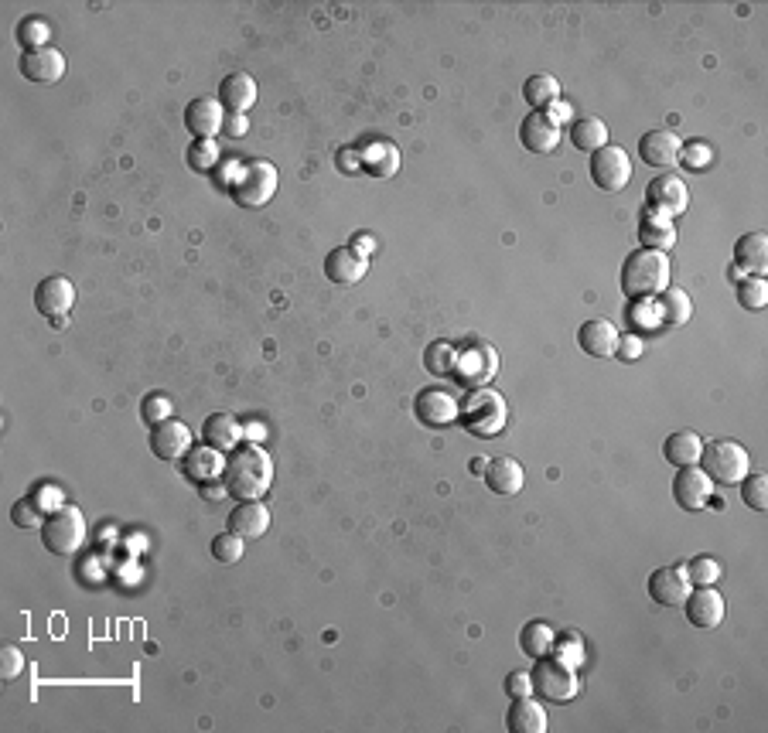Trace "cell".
Here are the masks:
<instances>
[{"label":"cell","mask_w":768,"mask_h":733,"mask_svg":"<svg viewBox=\"0 0 768 733\" xmlns=\"http://www.w3.org/2000/svg\"><path fill=\"white\" fill-rule=\"evenodd\" d=\"M355 253H362V256H366L369 253V249H373V239H366V236H362V239H355Z\"/></svg>","instance_id":"55"},{"label":"cell","mask_w":768,"mask_h":733,"mask_svg":"<svg viewBox=\"0 0 768 733\" xmlns=\"http://www.w3.org/2000/svg\"><path fill=\"white\" fill-rule=\"evenodd\" d=\"M591 181L601 191H622L632 181V157L625 147L605 144L591 154Z\"/></svg>","instance_id":"9"},{"label":"cell","mask_w":768,"mask_h":733,"mask_svg":"<svg viewBox=\"0 0 768 733\" xmlns=\"http://www.w3.org/2000/svg\"><path fill=\"white\" fill-rule=\"evenodd\" d=\"M229 498L236 502H260L274 485V457L263 451L260 444L246 440L226 454V471H222Z\"/></svg>","instance_id":"1"},{"label":"cell","mask_w":768,"mask_h":733,"mask_svg":"<svg viewBox=\"0 0 768 733\" xmlns=\"http://www.w3.org/2000/svg\"><path fill=\"white\" fill-rule=\"evenodd\" d=\"M687 621L693 628H717L724 621V597L717 587H693L690 597L683 601Z\"/></svg>","instance_id":"19"},{"label":"cell","mask_w":768,"mask_h":733,"mask_svg":"<svg viewBox=\"0 0 768 733\" xmlns=\"http://www.w3.org/2000/svg\"><path fill=\"white\" fill-rule=\"evenodd\" d=\"M738 485H741V498H745V505L755 508V512H765L768 508V478L765 474H745Z\"/></svg>","instance_id":"39"},{"label":"cell","mask_w":768,"mask_h":733,"mask_svg":"<svg viewBox=\"0 0 768 733\" xmlns=\"http://www.w3.org/2000/svg\"><path fill=\"white\" fill-rule=\"evenodd\" d=\"M140 416H144V423H151V427H158V423L171 420V396H168V393H151V396H144Z\"/></svg>","instance_id":"45"},{"label":"cell","mask_w":768,"mask_h":733,"mask_svg":"<svg viewBox=\"0 0 768 733\" xmlns=\"http://www.w3.org/2000/svg\"><path fill=\"white\" fill-rule=\"evenodd\" d=\"M485 464H489V461H475L472 471H475V474H485Z\"/></svg>","instance_id":"56"},{"label":"cell","mask_w":768,"mask_h":733,"mask_svg":"<svg viewBox=\"0 0 768 733\" xmlns=\"http://www.w3.org/2000/svg\"><path fill=\"white\" fill-rule=\"evenodd\" d=\"M495 372H499V355H495L492 345H485V341H468L465 348H458L454 376H458L461 386H468V389L489 386Z\"/></svg>","instance_id":"8"},{"label":"cell","mask_w":768,"mask_h":733,"mask_svg":"<svg viewBox=\"0 0 768 733\" xmlns=\"http://www.w3.org/2000/svg\"><path fill=\"white\" fill-rule=\"evenodd\" d=\"M581 635L577 631H567V635H557V641H553V652L550 655H557L560 662H567V665H581L584 662V645H581Z\"/></svg>","instance_id":"41"},{"label":"cell","mask_w":768,"mask_h":733,"mask_svg":"<svg viewBox=\"0 0 768 733\" xmlns=\"http://www.w3.org/2000/svg\"><path fill=\"white\" fill-rule=\"evenodd\" d=\"M236 205L243 208H263L277 195V168L270 161H250L229 185Z\"/></svg>","instance_id":"6"},{"label":"cell","mask_w":768,"mask_h":733,"mask_svg":"<svg viewBox=\"0 0 768 733\" xmlns=\"http://www.w3.org/2000/svg\"><path fill=\"white\" fill-rule=\"evenodd\" d=\"M710 154H714V151H710L707 144H687V151L680 154V161H687L690 168H697V171H700V168H707Z\"/></svg>","instance_id":"50"},{"label":"cell","mask_w":768,"mask_h":733,"mask_svg":"<svg viewBox=\"0 0 768 733\" xmlns=\"http://www.w3.org/2000/svg\"><path fill=\"white\" fill-rule=\"evenodd\" d=\"M553 641H557V631L543 621H530L519 631V648L530 658H547L553 652Z\"/></svg>","instance_id":"35"},{"label":"cell","mask_w":768,"mask_h":733,"mask_svg":"<svg viewBox=\"0 0 768 733\" xmlns=\"http://www.w3.org/2000/svg\"><path fill=\"white\" fill-rule=\"evenodd\" d=\"M219 103L226 113H246L256 103V82L246 72H229L219 82Z\"/></svg>","instance_id":"25"},{"label":"cell","mask_w":768,"mask_h":733,"mask_svg":"<svg viewBox=\"0 0 768 733\" xmlns=\"http://www.w3.org/2000/svg\"><path fill=\"white\" fill-rule=\"evenodd\" d=\"M710 495H714V481H710L697 464L680 468V474L673 478V498H676V505L687 508V512H700V508H707Z\"/></svg>","instance_id":"15"},{"label":"cell","mask_w":768,"mask_h":733,"mask_svg":"<svg viewBox=\"0 0 768 733\" xmlns=\"http://www.w3.org/2000/svg\"><path fill=\"white\" fill-rule=\"evenodd\" d=\"M482 478L495 495H516V491H523L526 471H523V464H519L516 457H492V461L485 464Z\"/></svg>","instance_id":"24"},{"label":"cell","mask_w":768,"mask_h":733,"mask_svg":"<svg viewBox=\"0 0 768 733\" xmlns=\"http://www.w3.org/2000/svg\"><path fill=\"white\" fill-rule=\"evenodd\" d=\"M222 495H229V491H226V481H222V478L205 481V485H202V498H209V502H216V498H222Z\"/></svg>","instance_id":"53"},{"label":"cell","mask_w":768,"mask_h":733,"mask_svg":"<svg viewBox=\"0 0 768 733\" xmlns=\"http://www.w3.org/2000/svg\"><path fill=\"white\" fill-rule=\"evenodd\" d=\"M642 352H646V345H642V338H639V335H625V338H618V348H615V355H618V358H625V362H632V358H642Z\"/></svg>","instance_id":"49"},{"label":"cell","mask_w":768,"mask_h":733,"mask_svg":"<svg viewBox=\"0 0 768 733\" xmlns=\"http://www.w3.org/2000/svg\"><path fill=\"white\" fill-rule=\"evenodd\" d=\"M219 164V147L212 140H192L188 147V168L195 171H212Z\"/></svg>","instance_id":"42"},{"label":"cell","mask_w":768,"mask_h":733,"mask_svg":"<svg viewBox=\"0 0 768 733\" xmlns=\"http://www.w3.org/2000/svg\"><path fill=\"white\" fill-rule=\"evenodd\" d=\"M18 41L24 45V52H35V48H45L48 41V24L38 18H24L18 24Z\"/></svg>","instance_id":"44"},{"label":"cell","mask_w":768,"mask_h":733,"mask_svg":"<svg viewBox=\"0 0 768 733\" xmlns=\"http://www.w3.org/2000/svg\"><path fill=\"white\" fill-rule=\"evenodd\" d=\"M454 362H458V348L451 341H431L424 348V369L431 376H451L454 372Z\"/></svg>","instance_id":"37"},{"label":"cell","mask_w":768,"mask_h":733,"mask_svg":"<svg viewBox=\"0 0 768 733\" xmlns=\"http://www.w3.org/2000/svg\"><path fill=\"white\" fill-rule=\"evenodd\" d=\"M646 202H649V208H656V212L670 215V219H673V215H683V212H687V205H690L687 181H683L680 174H673V171L659 174V178L649 181Z\"/></svg>","instance_id":"10"},{"label":"cell","mask_w":768,"mask_h":733,"mask_svg":"<svg viewBox=\"0 0 768 733\" xmlns=\"http://www.w3.org/2000/svg\"><path fill=\"white\" fill-rule=\"evenodd\" d=\"M458 406H461L458 420L465 423V430L475 433V437H499V433L506 430L509 406H506V399L495 393V389L478 386L461 399Z\"/></svg>","instance_id":"3"},{"label":"cell","mask_w":768,"mask_h":733,"mask_svg":"<svg viewBox=\"0 0 768 733\" xmlns=\"http://www.w3.org/2000/svg\"><path fill=\"white\" fill-rule=\"evenodd\" d=\"M243 543L246 539H239L236 532H222V536L212 539V556H216L219 563H239L243 560Z\"/></svg>","instance_id":"43"},{"label":"cell","mask_w":768,"mask_h":733,"mask_svg":"<svg viewBox=\"0 0 768 733\" xmlns=\"http://www.w3.org/2000/svg\"><path fill=\"white\" fill-rule=\"evenodd\" d=\"M680 154H683V140L676 137L673 130H649L646 137L639 140V157L649 164V168H663L670 171L680 164Z\"/></svg>","instance_id":"16"},{"label":"cell","mask_w":768,"mask_h":733,"mask_svg":"<svg viewBox=\"0 0 768 733\" xmlns=\"http://www.w3.org/2000/svg\"><path fill=\"white\" fill-rule=\"evenodd\" d=\"M226 123V110L216 96H198L185 106V127L192 130L195 140H212Z\"/></svg>","instance_id":"17"},{"label":"cell","mask_w":768,"mask_h":733,"mask_svg":"<svg viewBox=\"0 0 768 733\" xmlns=\"http://www.w3.org/2000/svg\"><path fill=\"white\" fill-rule=\"evenodd\" d=\"M533 693L550 699V703H571L577 696V669L567 662H560L557 655L536 658V669L530 672Z\"/></svg>","instance_id":"7"},{"label":"cell","mask_w":768,"mask_h":733,"mask_svg":"<svg viewBox=\"0 0 768 733\" xmlns=\"http://www.w3.org/2000/svg\"><path fill=\"white\" fill-rule=\"evenodd\" d=\"M687 577L693 587H714L721 580V563L714 556H697V560L687 563Z\"/></svg>","instance_id":"40"},{"label":"cell","mask_w":768,"mask_h":733,"mask_svg":"<svg viewBox=\"0 0 768 733\" xmlns=\"http://www.w3.org/2000/svg\"><path fill=\"white\" fill-rule=\"evenodd\" d=\"M547 710H543L536 699H530V696H519V699H512V706H509V713H506V727H509V733H543L547 730Z\"/></svg>","instance_id":"28"},{"label":"cell","mask_w":768,"mask_h":733,"mask_svg":"<svg viewBox=\"0 0 768 733\" xmlns=\"http://www.w3.org/2000/svg\"><path fill=\"white\" fill-rule=\"evenodd\" d=\"M239 437H243V427L236 423V416L229 413H212L209 420L202 423V440L205 447L219 454H229L233 447H239Z\"/></svg>","instance_id":"26"},{"label":"cell","mask_w":768,"mask_h":733,"mask_svg":"<svg viewBox=\"0 0 768 733\" xmlns=\"http://www.w3.org/2000/svg\"><path fill=\"white\" fill-rule=\"evenodd\" d=\"M734 263L748 270L751 277H762L768 270V236L765 232H748L734 243Z\"/></svg>","instance_id":"29"},{"label":"cell","mask_w":768,"mask_h":733,"mask_svg":"<svg viewBox=\"0 0 768 733\" xmlns=\"http://www.w3.org/2000/svg\"><path fill=\"white\" fill-rule=\"evenodd\" d=\"M506 696L519 699V696H533V679L526 672H509L506 676Z\"/></svg>","instance_id":"48"},{"label":"cell","mask_w":768,"mask_h":733,"mask_svg":"<svg viewBox=\"0 0 768 733\" xmlns=\"http://www.w3.org/2000/svg\"><path fill=\"white\" fill-rule=\"evenodd\" d=\"M618 338L622 335H618V328L608 318H591L577 328V345L591 358H611L618 348Z\"/></svg>","instance_id":"21"},{"label":"cell","mask_w":768,"mask_h":733,"mask_svg":"<svg viewBox=\"0 0 768 733\" xmlns=\"http://www.w3.org/2000/svg\"><path fill=\"white\" fill-rule=\"evenodd\" d=\"M571 140L577 151H601L608 144V123L598 120V116H577L571 127Z\"/></svg>","instance_id":"33"},{"label":"cell","mask_w":768,"mask_h":733,"mask_svg":"<svg viewBox=\"0 0 768 733\" xmlns=\"http://www.w3.org/2000/svg\"><path fill=\"white\" fill-rule=\"evenodd\" d=\"M670 277H673L670 256L656 253V249H635L629 260L622 263V290L632 301L659 297L670 287Z\"/></svg>","instance_id":"2"},{"label":"cell","mask_w":768,"mask_h":733,"mask_svg":"<svg viewBox=\"0 0 768 733\" xmlns=\"http://www.w3.org/2000/svg\"><path fill=\"white\" fill-rule=\"evenodd\" d=\"M338 168L359 171L362 168V151H355V147H342V151H338Z\"/></svg>","instance_id":"52"},{"label":"cell","mask_w":768,"mask_h":733,"mask_svg":"<svg viewBox=\"0 0 768 733\" xmlns=\"http://www.w3.org/2000/svg\"><path fill=\"white\" fill-rule=\"evenodd\" d=\"M656 314H659V321H663V324H673V328H676V324H687V321L693 318V304H690L687 290L666 287L663 294H659Z\"/></svg>","instance_id":"34"},{"label":"cell","mask_w":768,"mask_h":733,"mask_svg":"<svg viewBox=\"0 0 768 733\" xmlns=\"http://www.w3.org/2000/svg\"><path fill=\"white\" fill-rule=\"evenodd\" d=\"M72 304H76V283L69 277H45L35 287V307L41 318L59 321L72 311Z\"/></svg>","instance_id":"12"},{"label":"cell","mask_w":768,"mask_h":733,"mask_svg":"<svg viewBox=\"0 0 768 733\" xmlns=\"http://www.w3.org/2000/svg\"><path fill=\"white\" fill-rule=\"evenodd\" d=\"M414 413H417V420L424 423V427L441 430V427H451V423L458 420L461 406H458V399L448 393V389L431 386V389H424V393L414 399Z\"/></svg>","instance_id":"11"},{"label":"cell","mask_w":768,"mask_h":733,"mask_svg":"<svg viewBox=\"0 0 768 733\" xmlns=\"http://www.w3.org/2000/svg\"><path fill=\"white\" fill-rule=\"evenodd\" d=\"M697 464L717 485H738L751 468V457L738 440H714V444H704Z\"/></svg>","instance_id":"5"},{"label":"cell","mask_w":768,"mask_h":733,"mask_svg":"<svg viewBox=\"0 0 768 733\" xmlns=\"http://www.w3.org/2000/svg\"><path fill=\"white\" fill-rule=\"evenodd\" d=\"M738 304L745 311H762L768 304V283L762 277H745L738 283Z\"/></svg>","instance_id":"38"},{"label":"cell","mask_w":768,"mask_h":733,"mask_svg":"<svg viewBox=\"0 0 768 733\" xmlns=\"http://www.w3.org/2000/svg\"><path fill=\"white\" fill-rule=\"evenodd\" d=\"M700 451H704V440H700L697 430H676L663 444V457L673 464V468H690V464H697Z\"/></svg>","instance_id":"30"},{"label":"cell","mask_w":768,"mask_h":733,"mask_svg":"<svg viewBox=\"0 0 768 733\" xmlns=\"http://www.w3.org/2000/svg\"><path fill=\"white\" fill-rule=\"evenodd\" d=\"M369 273V260L362 253H355L352 246H338L328 253L325 260V277L335 283V287H352Z\"/></svg>","instance_id":"22"},{"label":"cell","mask_w":768,"mask_h":733,"mask_svg":"<svg viewBox=\"0 0 768 733\" xmlns=\"http://www.w3.org/2000/svg\"><path fill=\"white\" fill-rule=\"evenodd\" d=\"M690 590L693 583L687 577V566H659L649 577V597L659 607H683Z\"/></svg>","instance_id":"13"},{"label":"cell","mask_w":768,"mask_h":733,"mask_svg":"<svg viewBox=\"0 0 768 733\" xmlns=\"http://www.w3.org/2000/svg\"><path fill=\"white\" fill-rule=\"evenodd\" d=\"M24 672V655L18 645H4L0 652V679L4 682H14Z\"/></svg>","instance_id":"47"},{"label":"cell","mask_w":768,"mask_h":733,"mask_svg":"<svg viewBox=\"0 0 768 733\" xmlns=\"http://www.w3.org/2000/svg\"><path fill=\"white\" fill-rule=\"evenodd\" d=\"M41 543L52 556H76L86 543V515L79 505H59L41 526Z\"/></svg>","instance_id":"4"},{"label":"cell","mask_w":768,"mask_h":733,"mask_svg":"<svg viewBox=\"0 0 768 733\" xmlns=\"http://www.w3.org/2000/svg\"><path fill=\"white\" fill-rule=\"evenodd\" d=\"M151 451L161 461H181L188 451H192V430L185 427L181 420H164L151 430Z\"/></svg>","instance_id":"18"},{"label":"cell","mask_w":768,"mask_h":733,"mask_svg":"<svg viewBox=\"0 0 768 733\" xmlns=\"http://www.w3.org/2000/svg\"><path fill=\"white\" fill-rule=\"evenodd\" d=\"M246 130H250V120H246V113H226V123H222V133L226 137H246Z\"/></svg>","instance_id":"51"},{"label":"cell","mask_w":768,"mask_h":733,"mask_svg":"<svg viewBox=\"0 0 768 733\" xmlns=\"http://www.w3.org/2000/svg\"><path fill=\"white\" fill-rule=\"evenodd\" d=\"M523 99L533 110H550L553 103H560V82L553 76H530L523 82Z\"/></svg>","instance_id":"36"},{"label":"cell","mask_w":768,"mask_h":733,"mask_svg":"<svg viewBox=\"0 0 768 733\" xmlns=\"http://www.w3.org/2000/svg\"><path fill=\"white\" fill-rule=\"evenodd\" d=\"M646 314H649L646 304H635V321H639V324H659L656 318H646Z\"/></svg>","instance_id":"54"},{"label":"cell","mask_w":768,"mask_h":733,"mask_svg":"<svg viewBox=\"0 0 768 733\" xmlns=\"http://www.w3.org/2000/svg\"><path fill=\"white\" fill-rule=\"evenodd\" d=\"M560 123L553 120L550 113H540L533 110L530 116H523V123H519V140H523L526 151L533 154H553L560 147Z\"/></svg>","instance_id":"14"},{"label":"cell","mask_w":768,"mask_h":733,"mask_svg":"<svg viewBox=\"0 0 768 733\" xmlns=\"http://www.w3.org/2000/svg\"><path fill=\"white\" fill-rule=\"evenodd\" d=\"M222 471H226V461H222V454L212 451V447H195V451L185 454V474L192 481H198V485L222 478Z\"/></svg>","instance_id":"32"},{"label":"cell","mask_w":768,"mask_h":733,"mask_svg":"<svg viewBox=\"0 0 768 733\" xmlns=\"http://www.w3.org/2000/svg\"><path fill=\"white\" fill-rule=\"evenodd\" d=\"M11 522H14L18 529L45 526V519H41V505L35 502V498H21V502L11 505Z\"/></svg>","instance_id":"46"},{"label":"cell","mask_w":768,"mask_h":733,"mask_svg":"<svg viewBox=\"0 0 768 733\" xmlns=\"http://www.w3.org/2000/svg\"><path fill=\"white\" fill-rule=\"evenodd\" d=\"M639 239H642V249H656V253L673 249L676 246V229H673L670 215L649 208V212L639 219Z\"/></svg>","instance_id":"27"},{"label":"cell","mask_w":768,"mask_h":733,"mask_svg":"<svg viewBox=\"0 0 768 733\" xmlns=\"http://www.w3.org/2000/svg\"><path fill=\"white\" fill-rule=\"evenodd\" d=\"M226 529L239 539H260L270 529V508L263 502H239L226 519Z\"/></svg>","instance_id":"23"},{"label":"cell","mask_w":768,"mask_h":733,"mask_svg":"<svg viewBox=\"0 0 768 733\" xmlns=\"http://www.w3.org/2000/svg\"><path fill=\"white\" fill-rule=\"evenodd\" d=\"M21 76L31 82H41V86H52V82H59L65 76V55L52 45L35 48V52H24Z\"/></svg>","instance_id":"20"},{"label":"cell","mask_w":768,"mask_h":733,"mask_svg":"<svg viewBox=\"0 0 768 733\" xmlns=\"http://www.w3.org/2000/svg\"><path fill=\"white\" fill-rule=\"evenodd\" d=\"M362 168H366L373 178H393L400 171V151L390 140H376V144L362 147Z\"/></svg>","instance_id":"31"}]
</instances>
